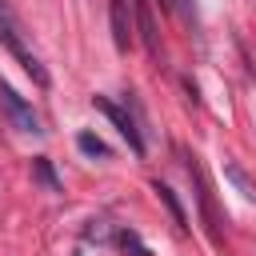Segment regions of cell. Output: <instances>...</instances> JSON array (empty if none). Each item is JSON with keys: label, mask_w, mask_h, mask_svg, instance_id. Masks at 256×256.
<instances>
[{"label": "cell", "mask_w": 256, "mask_h": 256, "mask_svg": "<svg viewBox=\"0 0 256 256\" xmlns=\"http://www.w3.org/2000/svg\"><path fill=\"white\" fill-rule=\"evenodd\" d=\"M188 164V176H192V188H196V200H200V220H204V228H208V236L212 240H220V212H216V200H212V188H208V176H204V168L196 164V156L192 152H180Z\"/></svg>", "instance_id": "cell-3"}, {"label": "cell", "mask_w": 256, "mask_h": 256, "mask_svg": "<svg viewBox=\"0 0 256 256\" xmlns=\"http://www.w3.org/2000/svg\"><path fill=\"white\" fill-rule=\"evenodd\" d=\"M0 108H4V116H8V124H12L16 132H28V136L44 132V128H40V116L32 112V104H28L8 80H0Z\"/></svg>", "instance_id": "cell-4"}, {"label": "cell", "mask_w": 256, "mask_h": 256, "mask_svg": "<svg viewBox=\"0 0 256 256\" xmlns=\"http://www.w3.org/2000/svg\"><path fill=\"white\" fill-rule=\"evenodd\" d=\"M108 24H112V44L116 52H128L132 44V0H108Z\"/></svg>", "instance_id": "cell-6"}, {"label": "cell", "mask_w": 256, "mask_h": 256, "mask_svg": "<svg viewBox=\"0 0 256 256\" xmlns=\"http://www.w3.org/2000/svg\"><path fill=\"white\" fill-rule=\"evenodd\" d=\"M224 172H228V180H232V184H236V188H240V196H244V200H252V204H256V184H252V180H248V176H244V168H240V164H232V160H228V164H224Z\"/></svg>", "instance_id": "cell-9"}, {"label": "cell", "mask_w": 256, "mask_h": 256, "mask_svg": "<svg viewBox=\"0 0 256 256\" xmlns=\"http://www.w3.org/2000/svg\"><path fill=\"white\" fill-rule=\"evenodd\" d=\"M0 44L16 56V64L40 84V88H48L52 80H48V68L40 64V56L32 52V44H28V36H24V24H20V16L12 12V4L8 0H0Z\"/></svg>", "instance_id": "cell-1"}, {"label": "cell", "mask_w": 256, "mask_h": 256, "mask_svg": "<svg viewBox=\"0 0 256 256\" xmlns=\"http://www.w3.org/2000/svg\"><path fill=\"white\" fill-rule=\"evenodd\" d=\"M132 28L140 32L144 52L152 60H160V32H156V20H152V0H132Z\"/></svg>", "instance_id": "cell-5"}, {"label": "cell", "mask_w": 256, "mask_h": 256, "mask_svg": "<svg viewBox=\"0 0 256 256\" xmlns=\"http://www.w3.org/2000/svg\"><path fill=\"white\" fill-rule=\"evenodd\" d=\"M152 192H156V196L164 200V208L172 212V220H176V228H180V232H188V216H184V208H180V200H176V192H172L168 184H160V180L152 184Z\"/></svg>", "instance_id": "cell-7"}, {"label": "cell", "mask_w": 256, "mask_h": 256, "mask_svg": "<svg viewBox=\"0 0 256 256\" xmlns=\"http://www.w3.org/2000/svg\"><path fill=\"white\" fill-rule=\"evenodd\" d=\"M164 4H168V8H172V12H176V16L184 20V24H188V28H196V24H200V12H196V0H164Z\"/></svg>", "instance_id": "cell-10"}, {"label": "cell", "mask_w": 256, "mask_h": 256, "mask_svg": "<svg viewBox=\"0 0 256 256\" xmlns=\"http://www.w3.org/2000/svg\"><path fill=\"white\" fill-rule=\"evenodd\" d=\"M32 176H36L48 192H60V180H56V172H52V160H48V156H36V160H32Z\"/></svg>", "instance_id": "cell-8"}, {"label": "cell", "mask_w": 256, "mask_h": 256, "mask_svg": "<svg viewBox=\"0 0 256 256\" xmlns=\"http://www.w3.org/2000/svg\"><path fill=\"white\" fill-rule=\"evenodd\" d=\"M120 244H124V248H132L136 256H148V248H144V244L136 240V232H120Z\"/></svg>", "instance_id": "cell-12"}, {"label": "cell", "mask_w": 256, "mask_h": 256, "mask_svg": "<svg viewBox=\"0 0 256 256\" xmlns=\"http://www.w3.org/2000/svg\"><path fill=\"white\" fill-rule=\"evenodd\" d=\"M92 108H96V112H104V116H108V120L116 124V132H120V136L128 140V148H132L136 156H144V152H148L144 128H140V124L132 120V112H128L124 104H116V100H108V96H92Z\"/></svg>", "instance_id": "cell-2"}, {"label": "cell", "mask_w": 256, "mask_h": 256, "mask_svg": "<svg viewBox=\"0 0 256 256\" xmlns=\"http://www.w3.org/2000/svg\"><path fill=\"white\" fill-rule=\"evenodd\" d=\"M76 144H80V152H84V156H108V144H104L100 136H92V132H80V136H76Z\"/></svg>", "instance_id": "cell-11"}]
</instances>
